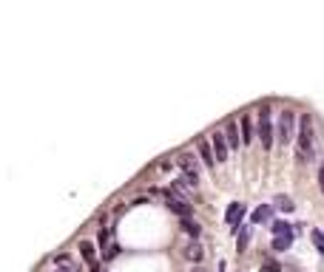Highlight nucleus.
I'll use <instances>...</instances> for the list:
<instances>
[{
    "label": "nucleus",
    "mask_w": 324,
    "mask_h": 272,
    "mask_svg": "<svg viewBox=\"0 0 324 272\" xmlns=\"http://www.w3.org/2000/svg\"><path fill=\"white\" fill-rule=\"evenodd\" d=\"M310 241H313V247H316L318 253L324 255V233H321V230H313V233H310Z\"/></svg>",
    "instance_id": "nucleus-20"
},
{
    "label": "nucleus",
    "mask_w": 324,
    "mask_h": 272,
    "mask_svg": "<svg viewBox=\"0 0 324 272\" xmlns=\"http://www.w3.org/2000/svg\"><path fill=\"white\" fill-rule=\"evenodd\" d=\"M276 139H279V145H284V148L296 139V114L290 108H284L279 114V122H276Z\"/></svg>",
    "instance_id": "nucleus-3"
},
{
    "label": "nucleus",
    "mask_w": 324,
    "mask_h": 272,
    "mask_svg": "<svg viewBox=\"0 0 324 272\" xmlns=\"http://www.w3.org/2000/svg\"><path fill=\"white\" fill-rule=\"evenodd\" d=\"M190 272H205V269H202V266H196V269H190Z\"/></svg>",
    "instance_id": "nucleus-26"
},
{
    "label": "nucleus",
    "mask_w": 324,
    "mask_h": 272,
    "mask_svg": "<svg viewBox=\"0 0 324 272\" xmlns=\"http://www.w3.org/2000/svg\"><path fill=\"white\" fill-rule=\"evenodd\" d=\"M196 151H199V159L208 164V168H216V164H219V162H216V153H214V145H211L208 139H202Z\"/></svg>",
    "instance_id": "nucleus-9"
},
{
    "label": "nucleus",
    "mask_w": 324,
    "mask_h": 272,
    "mask_svg": "<svg viewBox=\"0 0 324 272\" xmlns=\"http://www.w3.org/2000/svg\"><path fill=\"white\" fill-rule=\"evenodd\" d=\"M256 136H259V142H262L264 151H273V136H276V131H273V114H270L268 105H262V108H259V114H256Z\"/></svg>",
    "instance_id": "nucleus-2"
},
{
    "label": "nucleus",
    "mask_w": 324,
    "mask_h": 272,
    "mask_svg": "<svg viewBox=\"0 0 324 272\" xmlns=\"http://www.w3.org/2000/svg\"><path fill=\"white\" fill-rule=\"evenodd\" d=\"M80 255H83V261H86L88 266L97 264V255H94V244L91 241H83V244H80Z\"/></svg>",
    "instance_id": "nucleus-15"
},
{
    "label": "nucleus",
    "mask_w": 324,
    "mask_h": 272,
    "mask_svg": "<svg viewBox=\"0 0 324 272\" xmlns=\"http://www.w3.org/2000/svg\"><path fill=\"white\" fill-rule=\"evenodd\" d=\"M293 238H296V233H288V236H273V249H276V253H284V249H290Z\"/></svg>",
    "instance_id": "nucleus-14"
},
{
    "label": "nucleus",
    "mask_w": 324,
    "mask_h": 272,
    "mask_svg": "<svg viewBox=\"0 0 324 272\" xmlns=\"http://www.w3.org/2000/svg\"><path fill=\"white\" fill-rule=\"evenodd\" d=\"M247 241H251V227H239V253L247 249Z\"/></svg>",
    "instance_id": "nucleus-19"
},
{
    "label": "nucleus",
    "mask_w": 324,
    "mask_h": 272,
    "mask_svg": "<svg viewBox=\"0 0 324 272\" xmlns=\"http://www.w3.org/2000/svg\"><path fill=\"white\" fill-rule=\"evenodd\" d=\"M88 272H103V266H100V261H97V264H91V266H88Z\"/></svg>",
    "instance_id": "nucleus-25"
},
{
    "label": "nucleus",
    "mask_w": 324,
    "mask_h": 272,
    "mask_svg": "<svg viewBox=\"0 0 324 272\" xmlns=\"http://www.w3.org/2000/svg\"><path fill=\"white\" fill-rule=\"evenodd\" d=\"M179 227H182V233H188L190 238H199L202 236V227L190 216H182V218H179Z\"/></svg>",
    "instance_id": "nucleus-13"
},
{
    "label": "nucleus",
    "mask_w": 324,
    "mask_h": 272,
    "mask_svg": "<svg viewBox=\"0 0 324 272\" xmlns=\"http://www.w3.org/2000/svg\"><path fill=\"white\" fill-rule=\"evenodd\" d=\"M318 187H321V193H324V162H321V170H318Z\"/></svg>",
    "instance_id": "nucleus-24"
},
{
    "label": "nucleus",
    "mask_w": 324,
    "mask_h": 272,
    "mask_svg": "<svg viewBox=\"0 0 324 272\" xmlns=\"http://www.w3.org/2000/svg\"><path fill=\"white\" fill-rule=\"evenodd\" d=\"M273 207L276 210H281V213H293V199H290V196H284V193H279L276 196V201H273Z\"/></svg>",
    "instance_id": "nucleus-16"
},
{
    "label": "nucleus",
    "mask_w": 324,
    "mask_h": 272,
    "mask_svg": "<svg viewBox=\"0 0 324 272\" xmlns=\"http://www.w3.org/2000/svg\"><path fill=\"white\" fill-rule=\"evenodd\" d=\"M225 136H227L231 151H239V148H242V131H239V122H233V119L225 122Z\"/></svg>",
    "instance_id": "nucleus-7"
},
{
    "label": "nucleus",
    "mask_w": 324,
    "mask_h": 272,
    "mask_svg": "<svg viewBox=\"0 0 324 272\" xmlns=\"http://www.w3.org/2000/svg\"><path fill=\"white\" fill-rule=\"evenodd\" d=\"M239 131H242V145H251L253 142V119H251V114H245L242 119H239Z\"/></svg>",
    "instance_id": "nucleus-11"
},
{
    "label": "nucleus",
    "mask_w": 324,
    "mask_h": 272,
    "mask_svg": "<svg viewBox=\"0 0 324 272\" xmlns=\"http://www.w3.org/2000/svg\"><path fill=\"white\" fill-rule=\"evenodd\" d=\"M211 145H214V153H216V162H227V136H225V131H216L214 136H211Z\"/></svg>",
    "instance_id": "nucleus-6"
},
{
    "label": "nucleus",
    "mask_w": 324,
    "mask_h": 272,
    "mask_svg": "<svg viewBox=\"0 0 324 272\" xmlns=\"http://www.w3.org/2000/svg\"><path fill=\"white\" fill-rule=\"evenodd\" d=\"M270 216H273V204H262V207L253 210L251 224H253V227H256V224H264V221H270Z\"/></svg>",
    "instance_id": "nucleus-12"
},
{
    "label": "nucleus",
    "mask_w": 324,
    "mask_h": 272,
    "mask_svg": "<svg viewBox=\"0 0 324 272\" xmlns=\"http://www.w3.org/2000/svg\"><path fill=\"white\" fill-rule=\"evenodd\" d=\"M97 244H100V247H105V244H108V230H105V227H103V230H100V236H97Z\"/></svg>",
    "instance_id": "nucleus-22"
},
{
    "label": "nucleus",
    "mask_w": 324,
    "mask_h": 272,
    "mask_svg": "<svg viewBox=\"0 0 324 272\" xmlns=\"http://www.w3.org/2000/svg\"><path fill=\"white\" fill-rule=\"evenodd\" d=\"M120 253H123V247H120L117 241H111V244H105V249H103V258H105V261H111V258H117Z\"/></svg>",
    "instance_id": "nucleus-18"
},
{
    "label": "nucleus",
    "mask_w": 324,
    "mask_h": 272,
    "mask_svg": "<svg viewBox=\"0 0 324 272\" xmlns=\"http://www.w3.org/2000/svg\"><path fill=\"white\" fill-rule=\"evenodd\" d=\"M162 199H165L168 210H171V213H177L179 218H182V216H190V213H194V207H190V199L179 196L174 187H171V190H162Z\"/></svg>",
    "instance_id": "nucleus-4"
},
{
    "label": "nucleus",
    "mask_w": 324,
    "mask_h": 272,
    "mask_svg": "<svg viewBox=\"0 0 324 272\" xmlns=\"http://www.w3.org/2000/svg\"><path fill=\"white\" fill-rule=\"evenodd\" d=\"M296 139H299V142H296V162H299V164H310L313 159H316V131H313L310 114L301 116Z\"/></svg>",
    "instance_id": "nucleus-1"
},
{
    "label": "nucleus",
    "mask_w": 324,
    "mask_h": 272,
    "mask_svg": "<svg viewBox=\"0 0 324 272\" xmlns=\"http://www.w3.org/2000/svg\"><path fill=\"white\" fill-rule=\"evenodd\" d=\"M242 218H245V204H242V201H233V204L225 210V224L231 227V233H239Z\"/></svg>",
    "instance_id": "nucleus-5"
},
{
    "label": "nucleus",
    "mask_w": 324,
    "mask_h": 272,
    "mask_svg": "<svg viewBox=\"0 0 324 272\" xmlns=\"http://www.w3.org/2000/svg\"><path fill=\"white\" fill-rule=\"evenodd\" d=\"M182 255H185V258H188V261H194V264H199V261L205 258V247H202V244H199V241H196V238H194V241H190V244H185Z\"/></svg>",
    "instance_id": "nucleus-10"
},
{
    "label": "nucleus",
    "mask_w": 324,
    "mask_h": 272,
    "mask_svg": "<svg viewBox=\"0 0 324 272\" xmlns=\"http://www.w3.org/2000/svg\"><path fill=\"white\" fill-rule=\"evenodd\" d=\"M270 233H273V236H288V233H293V227H290L288 221H279V218H276V221L270 224Z\"/></svg>",
    "instance_id": "nucleus-17"
},
{
    "label": "nucleus",
    "mask_w": 324,
    "mask_h": 272,
    "mask_svg": "<svg viewBox=\"0 0 324 272\" xmlns=\"http://www.w3.org/2000/svg\"><path fill=\"white\" fill-rule=\"evenodd\" d=\"M177 164L182 168V173H190V176H199V164H196V156L194 153H179L177 156Z\"/></svg>",
    "instance_id": "nucleus-8"
},
{
    "label": "nucleus",
    "mask_w": 324,
    "mask_h": 272,
    "mask_svg": "<svg viewBox=\"0 0 324 272\" xmlns=\"http://www.w3.org/2000/svg\"><path fill=\"white\" fill-rule=\"evenodd\" d=\"M259 272H281V266L276 264V261H264V264H262V269H259Z\"/></svg>",
    "instance_id": "nucleus-21"
},
{
    "label": "nucleus",
    "mask_w": 324,
    "mask_h": 272,
    "mask_svg": "<svg viewBox=\"0 0 324 272\" xmlns=\"http://www.w3.org/2000/svg\"><path fill=\"white\" fill-rule=\"evenodd\" d=\"M54 264L66 266V264H71V258H68V255H66V253H60V255H54Z\"/></svg>",
    "instance_id": "nucleus-23"
}]
</instances>
